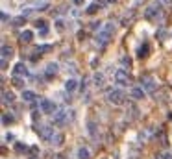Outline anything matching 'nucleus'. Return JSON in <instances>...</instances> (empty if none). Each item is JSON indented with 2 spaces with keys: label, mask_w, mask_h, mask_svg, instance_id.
<instances>
[{
  "label": "nucleus",
  "mask_w": 172,
  "mask_h": 159,
  "mask_svg": "<svg viewBox=\"0 0 172 159\" xmlns=\"http://www.w3.org/2000/svg\"><path fill=\"white\" fill-rule=\"evenodd\" d=\"M2 56H4V57L11 56V48H8V46H2Z\"/></svg>",
  "instance_id": "obj_13"
},
{
  "label": "nucleus",
  "mask_w": 172,
  "mask_h": 159,
  "mask_svg": "<svg viewBox=\"0 0 172 159\" xmlns=\"http://www.w3.org/2000/svg\"><path fill=\"white\" fill-rule=\"evenodd\" d=\"M54 122H55V124H61V122H65V113H63V111L55 113V117H54Z\"/></svg>",
  "instance_id": "obj_6"
},
{
  "label": "nucleus",
  "mask_w": 172,
  "mask_h": 159,
  "mask_svg": "<svg viewBox=\"0 0 172 159\" xmlns=\"http://www.w3.org/2000/svg\"><path fill=\"white\" fill-rule=\"evenodd\" d=\"M55 71H58V65L50 63V65H48V68H46V78H50L52 74H55Z\"/></svg>",
  "instance_id": "obj_8"
},
{
  "label": "nucleus",
  "mask_w": 172,
  "mask_h": 159,
  "mask_svg": "<svg viewBox=\"0 0 172 159\" xmlns=\"http://www.w3.org/2000/svg\"><path fill=\"white\" fill-rule=\"evenodd\" d=\"M41 109H43V113H54L55 106L50 100H41Z\"/></svg>",
  "instance_id": "obj_3"
},
{
  "label": "nucleus",
  "mask_w": 172,
  "mask_h": 159,
  "mask_svg": "<svg viewBox=\"0 0 172 159\" xmlns=\"http://www.w3.org/2000/svg\"><path fill=\"white\" fill-rule=\"evenodd\" d=\"M115 80H117V83H120V85H128L130 76H128V72H126L124 68H120V71L115 72Z\"/></svg>",
  "instance_id": "obj_1"
},
{
  "label": "nucleus",
  "mask_w": 172,
  "mask_h": 159,
  "mask_svg": "<svg viewBox=\"0 0 172 159\" xmlns=\"http://www.w3.org/2000/svg\"><path fill=\"white\" fill-rule=\"evenodd\" d=\"M65 89L70 93V91H74L76 89V80H67V83H65Z\"/></svg>",
  "instance_id": "obj_5"
},
{
  "label": "nucleus",
  "mask_w": 172,
  "mask_h": 159,
  "mask_svg": "<svg viewBox=\"0 0 172 159\" xmlns=\"http://www.w3.org/2000/svg\"><path fill=\"white\" fill-rule=\"evenodd\" d=\"M13 82H15V85H17V87H22V80H19V78H15V80H13Z\"/></svg>",
  "instance_id": "obj_15"
},
{
  "label": "nucleus",
  "mask_w": 172,
  "mask_h": 159,
  "mask_svg": "<svg viewBox=\"0 0 172 159\" xmlns=\"http://www.w3.org/2000/svg\"><path fill=\"white\" fill-rule=\"evenodd\" d=\"M15 74H24V76H26L28 74V71H26V67L22 65V63H17V65H15V71H13Z\"/></svg>",
  "instance_id": "obj_4"
},
{
  "label": "nucleus",
  "mask_w": 172,
  "mask_h": 159,
  "mask_svg": "<svg viewBox=\"0 0 172 159\" xmlns=\"http://www.w3.org/2000/svg\"><path fill=\"white\" fill-rule=\"evenodd\" d=\"M144 87H146V91H154V89H155V85H154L152 80H144Z\"/></svg>",
  "instance_id": "obj_11"
},
{
  "label": "nucleus",
  "mask_w": 172,
  "mask_h": 159,
  "mask_svg": "<svg viewBox=\"0 0 172 159\" xmlns=\"http://www.w3.org/2000/svg\"><path fill=\"white\" fill-rule=\"evenodd\" d=\"M131 96H133V98H137V100H139V98H143V96H144L143 89H133V93H131Z\"/></svg>",
  "instance_id": "obj_10"
},
{
  "label": "nucleus",
  "mask_w": 172,
  "mask_h": 159,
  "mask_svg": "<svg viewBox=\"0 0 172 159\" xmlns=\"http://www.w3.org/2000/svg\"><path fill=\"white\" fill-rule=\"evenodd\" d=\"M32 35H33V33H32V32H28V30H26V32H24L22 35H21V41H30V39H32Z\"/></svg>",
  "instance_id": "obj_12"
},
{
  "label": "nucleus",
  "mask_w": 172,
  "mask_h": 159,
  "mask_svg": "<svg viewBox=\"0 0 172 159\" xmlns=\"http://www.w3.org/2000/svg\"><path fill=\"white\" fill-rule=\"evenodd\" d=\"M74 2H76V4H82V2H83V0H74Z\"/></svg>",
  "instance_id": "obj_16"
},
{
  "label": "nucleus",
  "mask_w": 172,
  "mask_h": 159,
  "mask_svg": "<svg viewBox=\"0 0 172 159\" xmlns=\"http://www.w3.org/2000/svg\"><path fill=\"white\" fill-rule=\"evenodd\" d=\"M122 98H124L122 91H111L109 93V102H113V104H122Z\"/></svg>",
  "instance_id": "obj_2"
},
{
  "label": "nucleus",
  "mask_w": 172,
  "mask_h": 159,
  "mask_svg": "<svg viewBox=\"0 0 172 159\" xmlns=\"http://www.w3.org/2000/svg\"><path fill=\"white\" fill-rule=\"evenodd\" d=\"M22 98H24L26 102H32L33 98H35V93H32V91H24V93H22Z\"/></svg>",
  "instance_id": "obj_7"
},
{
  "label": "nucleus",
  "mask_w": 172,
  "mask_h": 159,
  "mask_svg": "<svg viewBox=\"0 0 172 159\" xmlns=\"http://www.w3.org/2000/svg\"><path fill=\"white\" fill-rule=\"evenodd\" d=\"M78 156H80V159H89V150L87 148H80Z\"/></svg>",
  "instance_id": "obj_9"
},
{
  "label": "nucleus",
  "mask_w": 172,
  "mask_h": 159,
  "mask_svg": "<svg viewBox=\"0 0 172 159\" xmlns=\"http://www.w3.org/2000/svg\"><path fill=\"white\" fill-rule=\"evenodd\" d=\"M8 100H9V102L13 100V94H11V93H9V94H8V93H4V102H8Z\"/></svg>",
  "instance_id": "obj_14"
}]
</instances>
